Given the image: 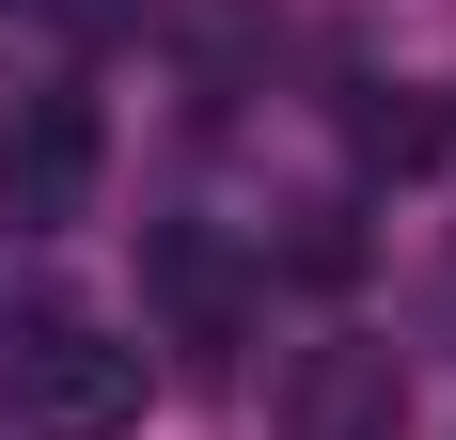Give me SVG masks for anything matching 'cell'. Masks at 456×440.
I'll use <instances>...</instances> for the list:
<instances>
[{
	"instance_id": "6da1fadb",
	"label": "cell",
	"mask_w": 456,
	"mask_h": 440,
	"mask_svg": "<svg viewBox=\"0 0 456 440\" xmlns=\"http://www.w3.org/2000/svg\"><path fill=\"white\" fill-rule=\"evenodd\" d=\"M142 394H158V362L126 330H94V314H32L16 346H0V409L16 440H126Z\"/></svg>"
},
{
	"instance_id": "7a4b0ae2",
	"label": "cell",
	"mask_w": 456,
	"mask_h": 440,
	"mask_svg": "<svg viewBox=\"0 0 456 440\" xmlns=\"http://www.w3.org/2000/svg\"><path fill=\"white\" fill-rule=\"evenodd\" d=\"M268 425L283 440H394V425H410V362L378 346V330H315V346L283 362Z\"/></svg>"
},
{
	"instance_id": "3957f363",
	"label": "cell",
	"mask_w": 456,
	"mask_h": 440,
	"mask_svg": "<svg viewBox=\"0 0 456 440\" xmlns=\"http://www.w3.org/2000/svg\"><path fill=\"white\" fill-rule=\"evenodd\" d=\"M94 158H110V142H94V94H32L16 142H0V220H16V236L79 220L94 205Z\"/></svg>"
},
{
	"instance_id": "277c9868",
	"label": "cell",
	"mask_w": 456,
	"mask_h": 440,
	"mask_svg": "<svg viewBox=\"0 0 456 440\" xmlns=\"http://www.w3.org/2000/svg\"><path fill=\"white\" fill-rule=\"evenodd\" d=\"M142 299H158V330H174V362L189 378H221L236 362V267H221V236H142Z\"/></svg>"
},
{
	"instance_id": "5b68a950",
	"label": "cell",
	"mask_w": 456,
	"mask_h": 440,
	"mask_svg": "<svg viewBox=\"0 0 456 440\" xmlns=\"http://www.w3.org/2000/svg\"><path fill=\"white\" fill-rule=\"evenodd\" d=\"M346 142H362L378 174H425V158H441V110H425V94H362V110H346Z\"/></svg>"
},
{
	"instance_id": "8992f818",
	"label": "cell",
	"mask_w": 456,
	"mask_h": 440,
	"mask_svg": "<svg viewBox=\"0 0 456 440\" xmlns=\"http://www.w3.org/2000/svg\"><path fill=\"white\" fill-rule=\"evenodd\" d=\"M441 346H456V267H441Z\"/></svg>"
},
{
	"instance_id": "52a82bcc",
	"label": "cell",
	"mask_w": 456,
	"mask_h": 440,
	"mask_svg": "<svg viewBox=\"0 0 456 440\" xmlns=\"http://www.w3.org/2000/svg\"><path fill=\"white\" fill-rule=\"evenodd\" d=\"M394 16H441V0H394Z\"/></svg>"
}]
</instances>
